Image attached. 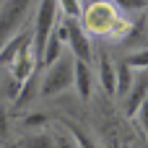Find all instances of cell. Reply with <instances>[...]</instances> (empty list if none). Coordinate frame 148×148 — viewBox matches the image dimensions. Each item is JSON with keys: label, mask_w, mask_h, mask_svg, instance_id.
Wrapping results in <instances>:
<instances>
[{"label": "cell", "mask_w": 148, "mask_h": 148, "mask_svg": "<svg viewBox=\"0 0 148 148\" xmlns=\"http://www.w3.org/2000/svg\"><path fill=\"white\" fill-rule=\"evenodd\" d=\"M55 16H57V3L55 0H42L39 3V10H36V23H34V31H31V55H34L36 65L42 62L47 39L55 31V26H57V18Z\"/></svg>", "instance_id": "obj_1"}, {"label": "cell", "mask_w": 148, "mask_h": 148, "mask_svg": "<svg viewBox=\"0 0 148 148\" xmlns=\"http://www.w3.org/2000/svg\"><path fill=\"white\" fill-rule=\"evenodd\" d=\"M55 34H57L62 42L70 44V55H73L75 60H81V62H91V60H94V44H91V39L86 36V31L81 29L78 21L68 18L65 23H57V26H55Z\"/></svg>", "instance_id": "obj_2"}, {"label": "cell", "mask_w": 148, "mask_h": 148, "mask_svg": "<svg viewBox=\"0 0 148 148\" xmlns=\"http://www.w3.org/2000/svg\"><path fill=\"white\" fill-rule=\"evenodd\" d=\"M70 86H73V57H57L39 81V91L44 96H57Z\"/></svg>", "instance_id": "obj_3"}, {"label": "cell", "mask_w": 148, "mask_h": 148, "mask_svg": "<svg viewBox=\"0 0 148 148\" xmlns=\"http://www.w3.org/2000/svg\"><path fill=\"white\" fill-rule=\"evenodd\" d=\"M29 3L31 0H8V3H0V47L13 39L29 13Z\"/></svg>", "instance_id": "obj_4"}, {"label": "cell", "mask_w": 148, "mask_h": 148, "mask_svg": "<svg viewBox=\"0 0 148 148\" xmlns=\"http://www.w3.org/2000/svg\"><path fill=\"white\" fill-rule=\"evenodd\" d=\"M86 23H88V29H94V31H112V26L117 23V18H114V10H112V5L109 3H91V8H88V13H86Z\"/></svg>", "instance_id": "obj_5"}, {"label": "cell", "mask_w": 148, "mask_h": 148, "mask_svg": "<svg viewBox=\"0 0 148 148\" xmlns=\"http://www.w3.org/2000/svg\"><path fill=\"white\" fill-rule=\"evenodd\" d=\"M146 99H148V70H140V73L133 78L130 91L125 94V114H127V117L138 114V109H140V104H143Z\"/></svg>", "instance_id": "obj_6"}, {"label": "cell", "mask_w": 148, "mask_h": 148, "mask_svg": "<svg viewBox=\"0 0 148 148\" xmlns=\"http://www.w3.org/2000/svg\"><path fill=\"white\" fill-rule=\"evenodd\" d=\"M34 65H36V60H34V55H31V36H29V39L21 44V49L16 52L13 62H10L16 83H23L29 75H34Z\"/></svg>", "instance_id": "obj_7"}, {"label": "cell", "mask_w": 148, "mask_h": 148, "mask_svg": "<svg viewBox=\"0 0 148 148\" xmlns=\"http://www.w3.org/2000/svg\"><path fill=\"white\" fill-rule=\"evenodd\" d=\"M73 86L78 88L81 99L88 101L91 91H94V73H91V62H81L73 57Z\"/></svg>", "instance_id": "obj_8"}, {"label": "cell", "mask_w": 148, "mask_h": 148, "mask_svg": "<svg viewBox=\"0 0 148 148\" xmlns=\"http://www.w3.org/2000/svg\"><path fill=\"white\" fill-rule=\"evenodd\" d=\"M99 78H101L104 94L114 96V65H112V60H109L107 52H101V57H99Z\"/></svg>", "instance_id": "obj_9"}, {"label": "cell", "mask_w": 148, "mask_h": 148, "mask_svg": "<svg viewBox=\"0 0 148 148\" xmlns=\"http://www.w3.org/2000/svg\"><path fill=\"white\" fill-rule=\"evenodd\" d=\"M133 68L127 65V62H117V68H114V94L117 96H125L127 91H130V86H133Z\"/></svg>", "instance_id": "obj_10"}, {"label": "cell", "mask_w": 148, "mask_h": 148, "mask_svg": "<svg viewBox=\"0 0 148 148\" xmlns=\"http://www.w3.org/2000/svg\"><path fill=\"white\" fill-rule=\"evenodd\" d=\"M29 36H31L29 31H18V34H16L13 39H8V42H5V44L0 47V68H3V65H10V62H13L16 52L21 49V44H23V42H26Z\"/></svg>", "instance_id": "obj_11"}, {"label": "cell", "mask_w": 148, "mask_h": 148, "mask_svg": "<svg viewBox=\"0 0 148 148\" xmlns=\"http://www.w3.org/2000/svg\"><path fill=\"white\" fill-rule=\"evenodd\" d=\"M65 127H68V135L75 140V146H78V148H99V143H96L81 125H75V122H65Z\"/></svg>", "instance_id": "obj_12"}, {"label": "cell", "mask_w": 148, "mask_h": 148, "mask_svg": "<svg viewBox=\"0 0 148 148\" xmlns=\"http://www.w3.org/2000/svg\"><path fill=\"white\" fill-rule=\"evenodd\" d=\"M16 148H55V140L49 133H36V135H29L23 140H18Z\"/></svg>", "instance_id": "obj_13"}, {"label": "cell", "mask_w": 148, "mask_h": 148, "mask_svg": "<svg viewBox=\"0 0 148 148\" xmlns=\"http://www.w3.org/2000/svg\"><path fill=\"white\" fill-rule=\"evenodd\" d=\"M60 47H62V39L52 31L49 39H47V47H44V55H42V62H39V65H52V62L60 57Z\"/></svg>", "instance_id": "obj_14"}, {"label": "cell", "mask_w": 148, "mask_h": 148, "mask_svg": "<svg viewBox=\"0 0 148 148\" xmlns=\"http://www.w3.org/2000/svg\"><path fill=\"white\" fill-rule=\"evenodd\" d=\"M55 3H57V8H62V13H65L68 18H73V21H78V18L83 16L81 0H55Z\"/></svg>", "instance_id": "obj_15"}, {"label": "cell", "mask_w": 148, "mask_h": 148, "mask_svg": "<svg viewBox=\"0 0 148 148\" xmlns=\"http://www.w3.org/2000/svg\"><path fill=\"white\" fill-rule=\"evenodd\" d=\"M125 62H127L133 70H148V49H143V52H135V55H130Z\"/></svg>", "instance_id": "obj_16"}, {"label": "cell", "mask_w": 148, "mask_h": 148, "mask_svg": "<svg viewBox=\"0 0 148 148\" xmlns=\"http://www.w3.org/2000/svg\"><path fill=\"white\" fill-rule=\"evenodd\" d=\"M114 5L122 10H143L148 5V0H114Z\"/></svg>", "instance_id": "obj_17"}, {"label": "cell", "mask_w": 148, "mask_h": 148, "mask_svg": "<svg viewBox=\"0 0 148 148\" xmlns=\"http://www.w3.org/2000/svg\"><path fill=\"white\" fill-rule=\"evenodd\" d=\"M52 140H55V148H78V146H75V140H73L68 133H55Z\"/></svg>", "instance_id": "obj_18"}, {"label": "cell", "mask_w": 148, "mask_h": 148, "mask_svg": "<svg viewBox=\"0 0 148 148\" xmlns=\"http://www.w3.org/2000/svg\"><path fill=\"white\" fill-rule=\"evenodd\" d=\"M23 125H26V127H39V125H47V114H31V117H26V120H23Z\"/></svg>", "instance_id": "obj_19"}, {"label": "cell", "mask_w": 148, "mask_h": 148, "mask_svg": "<svg viewBox=\"0 0 148 148\" xmlns=\"http://www.w3.org/2000/svg\"><path fill=\"white\" fill-rule=\"evenodd\" d=\"M138 114H140V127H143V133H146V138H148V99L140 104Z\"/></svg>", "instance_id": "obj_20"}, {"label": "cell", "mask_w": 148, "mask_h": 148, "mask_svg": "<svg viewBox=\"0 0 148 148\" xmlns=\"http://www.w3.org/2000/svg\"><path fill=\"white\" fill-rule=\"evenodd\" d=\"M0 135H5V112H0Z\"/></svg>", "instance_id": "obj_21"}, {"label": "cell", "mask_w": 148, "mask_h": 148, "mask_svg": "<svg viewBox=\"0 0 148 148\" xmlns=\"http://www.w3.org/2000/svg\"><path fill=\"white\" fill-rule=\"evenodd\" d=\"M91 3H101V0H91Z\"/></svg>", "instance_id": "obj_22"}, {"label": "cell", "mask_w": 148, "mask_h": 148, "mask_svg": "<svg viewBox=\"0 0 148 148\" xmlns=\"http://www.w3.org/2000/svg\"><path fill=\"white\" fill-rule=\"evenodd\" d=\"M0 3H3V0H0Z\"/></svg>", "instance_id": "obj_23"}]
</instances>
